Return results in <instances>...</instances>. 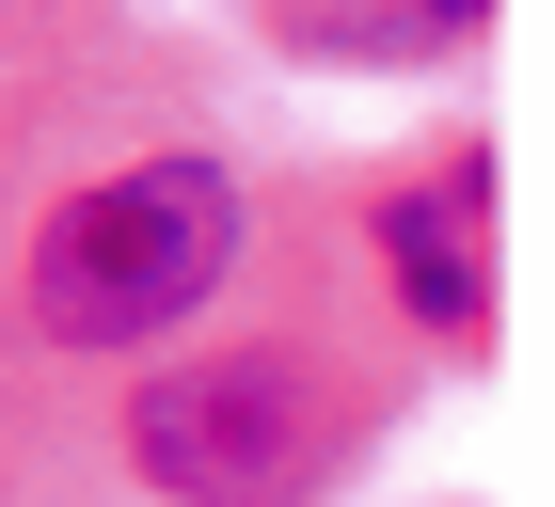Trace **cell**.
I'll use <instances>...</instances> for the list:
<instances>
[{
	"label": "cell",
	"instance_id": "2",
	"mask_svg": "<svg viewBox=\"0 0 555 507\" xmlns=\"http://www.w3.org/2000/svg\"><path fill=\"white\" fill-rule=\"evenodd\" d=\"M334 365L286 334L255 349H191V365H159L128 396V476L159 507H286L318 492V460H334Z\"/></svg>",
	"mask_w": 555,
	"mask_h": 507
},
{
	"label": "cell",
	"instance_id": "3",
	"mask_svg": "<svg viewBox=\"0 0 555 507\" xmlns=\"http://www.w3.org/2000/svg\"><path fill=\"white\" fill-rule=\"evenodd\" d=\"M365 238H382L413 334H444V349L492 334V159H476V143H461V159H428V174H397L382 207H365Z\"/></svg>",
	"mask_w": 555,
	"mask_h": 507
},
{
	"label": "cell",
	"instance_id": "4",
	"mask_svg": "<svg viewBox=\"0 0 555 507\" xmlns=\"http://www.w3.org/2000/svg\"><path fill=\"white\" fill-rule=\"evenodd\" d=\"M492 0H286L301 48H349V64H428V48H476Z\"/></svg>",
	"mask_w": 555,
	"mask_h": 507
},
{
	"label": "cell",
	"instance_id": "1",
	"mask_svg": "<svg viewBox=\"0 0 555 507\" xmlns=\"http://www.w3.org/2000/svg\"><path fill=\"white\" fill-rule=\"evenodd\" d=\"M255 253V191L238 159L175 143V159H128V174H80L64 207L33 222V270H16V317L80 365H128V349L191 334Z\"/></svg>",
	"mask_w": 555,
	"mask_h": 507
}]
</instances>
